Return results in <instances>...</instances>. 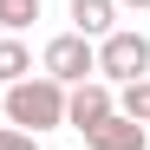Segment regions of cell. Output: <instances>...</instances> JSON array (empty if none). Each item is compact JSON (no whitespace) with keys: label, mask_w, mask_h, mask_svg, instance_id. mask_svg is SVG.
I'll use <instances>...</instances> for the list:
<instances>
[{"label":"cell","mask_w":150,"mask_h":150,"mask_svg":"<svg viewBox=\"0 0 150 150\" xmlns=\"http://www.w3.org/2000/svg\"><path fill=\"white\" fill-rule=\"evenodd\" d=\"M7 124H13V131H33V137L59 131V124H65V85H52L46 72L7 85Z\"/></svg>","instance_id":"cell-1"},{"label":"cell","mask_w":150,"mask_h":150,"mask_svg":"<svg viewBox=\"0 0 150 150\" xmlns=\"http://www.w3.org/2000/svg\"><path fill=\"white\" fill-rule=\"evenodd\" d=\"M98 79L105 85H131V79H150V39L131 33V26H117L98 39Z\"/></svg>","instance_id":"cell-2"},{"label":"cell","mask_w":150,"mask_h":150,"mask_svg":"<svg viewBox=\"0 0 150 150\" xmlns=\"http://www.w3.org/2000/svg\"><path fill=\"white\" fill-rule=\"evenodd\" d=\"M39 72H46L52 85H85V79H98V46H91L85 33H59V39H46Z\"/></svg>","instance_id":"cell-3"},{"label":"cell","mask_w":150,"mask_h":150,"mask_svg":"<svg viewBox=\"0 0 150 150\" xmlns=\"http://www.w3.org/2000/svg\"><path fill=\"white\" fill-rule=\"evenodd\" d=\"M111 111H117V98H111V85H105V79L65 85V124H72V131H91V124H105Z\"/></svg>","instance_id":"cell-4"},{"label":"cell","mask_w":150,"mask_h":150,"mask_svg":"<svg viewBox=\"0 0 150 150\" xmlns=\"http://www.w3.org/2000/svg\"><path fill=\"white\" fill-rule=\"evenodd\" d=\"M150 137H144V124H131L124 111H111L105 124H91L85 131V150H144Z\"/></svg>","instance_id":"cell-5"},{"label":"cell","mask_w":150,"mask_h":150,"mask_svg":"<svg viewBox=\"0 0 150 150\" xmlns=\"http://www.w3.org/2000/svg\"><path fill=\"white\" fill-rule=\"evenodd\" d=\"M72 33H85L91 46L117 33V0H72Z\"/></svg>","instance_id":"cell-6"},{"label":"cell","mask_w":150,"mask_h":150,"mask_svg":"<svg viewBox=\"0 0 150 150\" xmlns=\"http://www.w3.org/2000/svg\"><path fill=\"white\" fill-rule=\"evenodd\" d=\"M20 79H33V52L7 33V39H0V85H20Z\"/></svg>","instance_id":"cell-7"},{"label":"cell","mask_w":150,"mask_h":150,"mask_svg":"<svg viewBox=\"0 0 150 150\" xmlns=\"http://www.w3.org/2000/svg\"><path fill=\"white\" fill-rule=\"evenodd\" d=\"M117 111L131 117V124H150V79H131V85H117Z\"/></svg>","instance_id":"cell-8"},{"label":"cell","mask_w":150,"mask_h":150,"mask_svg":"<svg viewBox=\"0 0 150 150\" xmlns=\"http://www.w3.org/2000/svg\"><path fill=\"white\" fill-rule=\"evenodd\" d=\"M33 20H39V0H0V26H7L13 39H20V33H26V26H33Z\"/></svg>","instance_id":"cell-9"},{"label":"cell","mask_w":150,"mask_h":150,"mask_svg":"<svg viewBox=\"0 0 150 150\" xmlns=\"http://www.w3.org/2000/svg\"><path fill=\"white\" fill-rule=\"evenodd\" d=\"M0 150H39L33 131H13V124H0Z\"/></svg>","instance_id":"cell-10"},{"label":"cell","mask_w":150,"mask_h":150,"mask_svg":"<svg viewBox=\"0 0 150 150\" xmlns=\"http://www.w3.org/2000/svg\"><path fill=\"white\" fill-rule=\"evenodd\" d=\"M117 7H137V13H144V7H150V0H117Z\"/></svg>","instance_id":"cell-11"}]
</instances>
